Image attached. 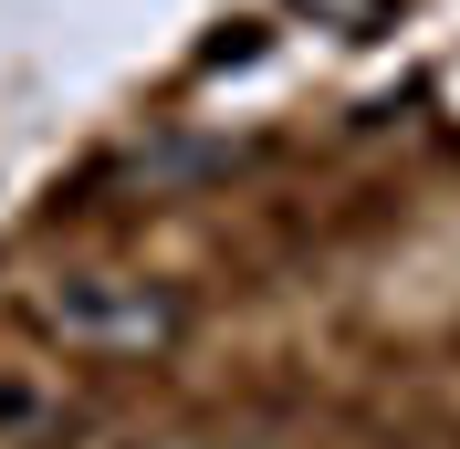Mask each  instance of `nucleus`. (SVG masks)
<instances>
[{"label":"nucleus","instance_id":"2","mask_svg":"<svg viewBox=\"0 0 460 449\" xmlns=\"http://www.w3.org/2000/svg\"><path fill=\"white\" fill-rule=\"evenodd\" d=\"M157 449H209V439H157Z\"/></svg>","mask_w":460,"mask_h":449},{"label":"nucleus","instance_id":"1","mask_svg":"<svg viewBox=\"0 0 460 449\" xmlns=\"http://www.w3.org/2000/svg\"><path fill=\"white\" fill-rule=\"evenodd\" d=\"M31 324L84 365H157L189 335V293L146 282V272H63L31 293Z\"/></svg>","mask_w":460,"mask_h":449}]
</instances>
